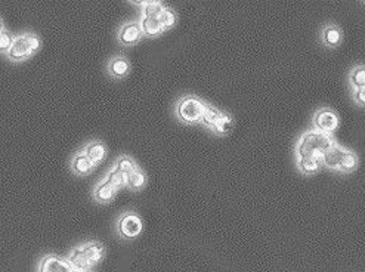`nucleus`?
I'll return each mask as SVG.
<instances>
[{
	"label": "nucleus",
	"instance_id": "f257e3e1",
	"mask_svg": "<svg viewBox=\"0 0 365 272\" xmlns=\"http://www.w3.org/2000/svg\"><path fill=\"white\" fill-rule=\"evenodd\" d=\"M334 145L331 136L318 130H309L300 136L297 142V159H318L322 161V156Z\"/></svg>",
	"mask_w": 365,
	"mask_h": 272
},
{
	"label": "nucleus",
	"instance_id": "f03ea898",
	"mask_svg": "<svg viewBox=\"0 0 365 272\" xmlns=\"http://www.w3.org/2000/svg\"><path fill=\"white\" fill-rule=\"evenodd\" d=\"M37 47H39L37 37H34L31 34L20 36L14 40V45L9 50V56L12 59H21V58L28 56L30 53H33Z\"/></svg>",
	"mask_w": 365,
	"mask_h": 272
},
{
	"label": "nucleus",
	"instance_id": "7ed1b4c3",
	"mask_svg": "<svg viewBox=\"0 0 365 272\" xmlns=\"http://www.w3.org/2000/svg\"><path fill=\"white\" fill-rule=\"evenodd\" d=\"M204 111L205 107L203 105V102H200L195 98H186V99H183L182 102L179 104V107H178L179 117L182 120H185V121H188V123L198 121L200 118H203Z\"/></svg>",
	"mask_w": 365,
	"mask_h": 272
},
{
	"label": "nucleus",
	"instance_id": "20e7f679",
	"mask_svg": "<svg viewBox=\"0 0 365 272\" xmlns=\"http://www.w3.org/2000/svg\"><path fill=\"white\" fill-rule=\"evenodd\" d=\"M314 124L317 127L318 132L322 133H333L337 127H339V115L334 113L333 110L328 108H322L314 117Z\"/></svg>",
	"mask_w": 365,
	"mask_h": 272
},
{
	"label": "nucleus",
	"instance_id": "39448f33",
	"mask_svg": "<svg viewBox=\"0 0 365 272\" xmlns=\"http://www.w3.org/2000/svg\"><path fill=\"white\" fill-rule=\"evenodd\" d=\"M76 268H72L65 260L55 257V256H46L40 262V272H74Z\"/></svg>",
	"mask_w": 365,
	"mask_h": 272
},
{
	"label": "nucleus",
	"instance_id": "423d86ee",
	"mask_svg": "<svg viewBox=\"0 0 365 272\" xmlns=\"http://www.w3.org/2000/svg\"><path fill=\"white\" fill-rule=\"evenodd\" d=\"M321 39H322V43L325 46L337 47V46H340L343 40L342 30L337 25H327V27L322 28Z\"/></svg>",
	"mask_w": 365,
	"mask_h": 272
},
{
	"label": "nucleus",
	"instance_id": "0eeeda50",
	"mask_svg": "<svg viewBox=\"0 0 365 272\" xmlns=\"http://www.w3.org/2000/svg\"><path fill=\"white\" fill-rule=\"evenodd\" d=\"M142 229V224L139 221V218L135 215H127L121 219L120 222V231L124 237L127 238H133Z\"/></svg>",
	"mask_w": 365,
	"mask_h": 272
},
{
	"label": "nucleus",
	"instance_id": "6e6552de",
	"mask_svg": "<svg viewBox=\"0 0 365 272\" xmlns=\"http://www.w3.org/2000/svg\"><path fill=\"white\" fill-rule=\"evenodd\" d=\"M346 148H343L340 145H333L324 156H322V164L330 167V169H336L339 170V166H340V161H342L343 154H344Z\"/></svg>",
	"mask_w": 365,
	"mask_h": 272
},
{
	"label": "nucleus",
	"instance_id": "1a4fd4ad",
	"mask_svg": "<svg viewBox=\"0 0 365 272\" xmlns=\"http://www.w3.org/2000/svg\"><path fill=\"white\" fill-rule=\"evenodd\" d=\"M79 249L82 251L83 257L86 259L89 266L99 262L104 256V247L98 243H89V244H85L83 247H79Z\"/></svg>",
	"mask_w": 365,
	"mask_h": 272
},
{
	"label": "nucleus",
	"instance_id": "9d476101",
	"mask_svg": "<svg viewBox=\"0 0 365 272\" xmlns=\"http://www.w3.org/2000/svg\"><path fill=\"white\" fill-rule=\"evenodd\" d=\"M349 85L353 89H364L365 88V65L358 64L349 73Z\"/></svg>",
	"mask_w": 365,
	"mask_h": 272
},
{
	"label": "nucleus",
	"instance_id": "9b49d317",
	"mask_svg": "<svg viewBox=\"0 0 365 272\" xmlns=\"http://www.w3.org/2000/svg\"><path fill=\"white\" fill-rule=\"evenodd\" d=\"M358 167V157L353 151L350 150H346L344 154H343L342 161H340V166H339V172L342 173H352L355 172Z\"/></svg>",
	"mask_w": 365,
	"mask_h": 272
},
{
	"label": "nucleus",
	"instance_id": "f8f14e48",
	"mask_svg": "<svg viewBox=\"0 0 365 272\" xmlns=\"http://www.w3.org/2000/svg\"><path fill=\"white\" fill-rule=\"evenodd\" d=\"M115 191H117L115 185L113 183V182L110 181L108 178H107L105 181L102 182V183L98 186V189H96L95 195H96V198H98V200H101V201H108V200H111V198L114 197Z\"/></svg>",
	"mask_w": 365,
	"mask_h": 272
},
{
	"label": "nucleus",
	"instance_id": "ddd939ff",
	"mask_svg": "<svg viewBox=\"0 0 365 272\" xmlns=\"http://www.w3.org/2000/svg\"><path fill=\"white\" fill-rule=\"evenodd\" d=\"M139 36H140V27L136 24H129L121 30L120 37H121V42L124 43H133L139 39Z\"/></svg>",
	"mask_w": 365,
	"mask_h": 272
},
{
	"label": "nucleus",
	"instance_id": "4468645a",
	"mask_svg": "<svg viewBox=\"0 0 365 272\" xmlns=\"http://www.w3.org/2000/svg\"><path fill=\"white\" fill-rule=\"evenodd\" d=\"M321 164H322V161L318 159H299V169L306 175H312V173L318 172Z\"/></svg>",
	"mask_w": 365,
	"mask_h": 272
},
{
	"label": "nucleus",
	"instance_id": "2eb2a0df",
	"mask_svg": "<svg viewBox=\"0 0 365 272\" xmlns=\"http://www.w3.org/2000/svg\"><path fill=\"white\" fill-rule=\"evenodd\" d=\"M142 28L147 34L150 36H154V34H159L161 30L164 28L163 24L160 23V20H156V18H143L142 20Z\"/></svg>",
	"mask_w": 365,
	"mask_h": 272
},
{
	"label": "nucleus",
	"instance_id": "dca6fc26",
	"mask_svg": "<svg viewBox=\"0 0 365 272\" xmlns=\"http://www.w3.org/2000/svg\"><path fill=\"white\" fill-rule=\"evenodd\" d=\"M145 6V17L147 18H156L159 20L161 14L164 12V8L161 6L159 2H143Z\"/></svg>",
	"mask_w": 365,
	"mask_h": 272
},
{
	"label": "nucleus",
	"instance_id": "f3484780",
	"mask_svg": "<svg viewBox=\"0 0 365 272\" xmlns=\"http://www.w3.org/2000/svg\"><path fill=\"white\" fill-rule=\"evenodd\" d=\"M92 164H93V161L88 157V154H83V156L76 157L72 166H74V170L77 173H86L92 169Z\"/></svg>",
	"mask_w": 365,
	"mask_h": 272
},
{
	"label": "nucleus",
	"instance_id": "a211bd4d",
	"mask_svg": "<svg viewBox=\"0 0 365 272\" xmlns=\"http://www.w3.org/2000/svg\"><path fill=\"white\" fill-rule=\"evenodd\" d=\"M86 154H88V157H89L93 163H98V161H101V160L104 159V156H105V148H104L102 144H93V145H91V147L88 148Z\"/></svg>",
	"mask_w": 365,
	"mask_h": 272
},
{
	"label": "nucleus",
	"instance_id": "6ab92c4d",
	"mask_svg": "<svg viewBox=\"0 0 365 272\" xmlns=\"http://www.w3.org/2000/svg\"><path fill=\"white\" fill-rule=\"evenodd\" d=\"M126 182H127V185H130V186H133V188H139L140 185H143L145 176H143V173H142L140 170L135 169L133 172H130V173L126 176Z\"/></svg>",
	"mask_w": 365,
	"mask_h": 272
},
{
	"label": "nucleus",
	"instance_id": "aec40b11",
	"mask_svg": "<svg viewBox=\"0 0 365 272\" xmlns=\"http://www.w3.org/2000/svg\"><path fill=\"white\" fill-rule=\"evenodd\" d=\"M221 117H222V114L219 113V111H216V110H213V108L205 107L204 115H203V120H204L205 124H208V126H213V127H214V124H216V123L221 120Z\"/></svg>",
	"mask_w": 365,
	"mask_h": 272
},
{
	"label": "nucleus",
	"instance_id": "412c9836",
	"mask_svg": "<svg viewBox=\"0 0 365 272\" xmlns=\"http://www.w3.org/2000/svg\"><path fill=\"white\" fill-rule=\"evenodd\" d=\"M108 179L114 183L117 189H118V188H121L124 183H127V182H126V175H124V173H121V172H120V170H117V169H114V170L110 173Z\"/></svg>",
	"mask_w": 365,
	"mask_h": 272
},
{
	"label": "nucleus",
	"instance_id": "4be33fe9",
	"mask_svg": "<svg viewBox=\"0 0 365 272\" xmlns=\"http://www.w3.org/2000/svg\"><path fill=\"white\" fill-rule=\"evenodd\" d=\"M117 170H120L121 173H124L126 176L130 173V172H133L136 167H135V164L130 161L129 159H121V160H118V164H117V167H115Z\"/></svg>",
	"mask_w": 365,
	"mask_h": 272
},
{
	"label": "nucleus",
	"instance_id": "5701e85b",
	"mask_svg": "<svg viewBox=\"0 0 365 272\" xmlns=\"http://www.w3.org/2000/svg\"><path fill=\"white\" fill-rule=\"evenodd\" d=\"M127 62L124 59H115L114 62L111 64V71L114 73L115 76H123L126 71H127Z\"/></svg>",
	"mask_w": 365,
	"mask_h": 272
},
{
	"label": "nucleus",
	"instance_id": "b1692460",
	"mask_svg": "<svg viewBox=\"0 0 365 272\" xmlns=\"http://www.w3.org/2000/svg\"><path fill=\"white\" fill-rule=\"evenodd\" d=\"M159 20H160V23L163 24L164 28L172 27L175 24V14L172 11H169V9H164V12L161 14V17Z\"/></svg>",
	"mask_w": 365,
	"mask_h": 272
},
{
	"label": "nucleus",
	"instance_id": "393cba45",
	"mask_svg": "<svg viewBox=\"0 0 365 272\" xmlns=\"http://www.w3.org/2000/svg\"><path fill=\"white\" fill-rule=\"evenodd\" d=\"M352 99L358 107L365 108V88L364 89H353L352 91Z\"/></svg>",
	"mask_w": 365,
	"mask_h": 272
},
{
	"label": "nucleus",
	"instance_id": "a878e982",
	"mask_svg": "<svg viewBox=\"0 0 365 272\" xmlns=\"http://www.w3.org/2000/svg\"><path fill=\"white\" fill-rule=\"evenodd\" d=\"M229 127H231V118H229L228 115H222L221 120L214 124V129H216L217 132H221V133L228 132Z\"/></svg>",
	"mask_w": 365,
	"mask_h": 272
},
{
	"label": "nucleus",
	"instance_id": "bb28decb",
	"mask_svg": "<svg viewBox=\"0 0 365 272\" xmlns=\"http://www.w3.org/2000/svg\"><path fill=\"white\" fill-rule=\"evenodd\" d=\"M12 45H14V40L11 39V36L6 31H2L0 33V47H2V50H6V49L11 50Z\"/></svg>",
	"mask_w": 365,
	"mask_h": 272
},
{
	"label": "nucleus",
	"instance_id": "cd10ccee",
	"mask_svg": "<svg viewBox=\"0 0 365 272\" xmlns=\"http://www.w3.org/2000/svg\"><path fill=\"white\" fill-rule=\"evenodd\" d=\"M74 272H85V271H80V269H74Z\"/></svg>",
	"mask_w": 365,
	"mask_h": 272
}]
</instances>
